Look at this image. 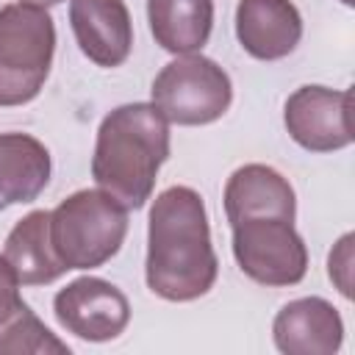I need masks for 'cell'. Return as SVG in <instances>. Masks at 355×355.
<instances>
[{
  "mask_svg": "<svg viewBox=\"0 0 355 355\" xmlns=\"http://www.w3.org/2000/svg\"><path fill=\"white\" fill-rule=\"evenodd\" d=\"M53 313L58 324L83 341H111L130 322L128 297L103 277H78L67 283L55 300Z\"/></svg>",
  "mask_w": 355,
  "mask_h": 355,
  "instance_id": "ba28073f",
  "label": "cell"
},
{
  "mask_svg": "<svg viewBox=\"0 0 355 355\" xmlns=\"http://www.w3.org/2000/svg\"><path fill=\"white\" fill-rule=\"evenodd\" d=\"M352 239H355L352 233H344L327 258L330 280L338 286L344 297H352Z\"/></svg>",
  "mask_w": 355,
  "mask_h": 355,
  "instance_id": "e0dca14e",
  "label": "cell"
},
{
  "mask_svg": "<svg viewBox=\"0 0 355 355\" xmlns=\"http://www.w3.org/2000/svg\"><path fill=\"white\" fill-rule=\"evenodd\" d=\"M50 153L28 133H0V211L33 202L50 180Z\"/></svg>",
  "mask_w": 355,
  "mask_h": 355,
  "instance_id": "4fadbf2b",
  "label": "cell"
},
{
  "mask_svg": "<svg viewBox=\"0 0 355 355\" xmlns=\"http://www.w3.org/2000/svg\"><path fill=\"white\" fill-rule=\"evenodd\" d=\"M169 158V122L153 103H128L108 111L97 128L92 178L122 208L139 211L158 169Z\"/></svg>",
  "mask_w": 355,
  "mask_h": 355,
  "instance_id": "7a4b0ae2",
  "label": "cell"
},
{
  "mask_svg": "<svg viewBox=\"0 0 355 355\" xmlns=\"http://www.w3.org/2000/svg\"><path fill=\"white\" fill-rule=\"evenodd\" d=\"M147 19L155 44L166 53H197L214 28V0H147Z\"/></svg>",
  "mask_w": 355,
  "mask_h": 355,
  "instance_id": "9a60e30c",
  "label": "cell"
},
{
  "mask_svg": "<svg viewBox=\"0 0 355 355\" xmlns=\"http://www.w3.org/2000/svg\"><path fill=\"white\" fill-rule=\"evenodd\" d=\"M225 216L227 222L252 216H297V197L291 183L266 164H244L225 183Z\"/></svg>",
  "mask_w": 355,
  "mask_h": 355,
  "instance_id": "7c38bea8",
  "label": "cell"
},
{
  "mask_svg": "<svg viewBox=\"0 0 355 355\" xmlns=\"http://www.w3.org/2000/svg\"><path fill=\"white\" fill-rule=\"evenodd\" d=\"M233 227V258L261 286H297L308 272V247L291 219L252 216Z\"/></svg>",
  "mask_w": 355,
  "mask_h": 355,
  "instance_id": "8992f818",
  "label": "cell"
},
{
  "mask_svg": "<svg viewBox=\"0 0 355 355\" xmlns=\"http://www.w3.org/2000/svg\"><path fill=\"white\" fill-rule=\"evenodd\" d=\"M22 297H19V280L11 269V263L6 261V255H0V324L17 313L22 308Z\"/></svg>",
  "mask_w": 355,
  "mask_h": 355,
  "instance_id": "ac0fdd59",
  "label": "cell"
},
{
  "mask_svg": "<svg viewBox=\"0 0 355 355\" xmlns=\"http://www.w3.org/2000/svg\"><path fill=\"white\" fill-rule=\"evenodd\" d=\"M352 94L347 89L300 86L288 94L283 122L288 136L311 153H333L352 144Z\"/></svg>",
  "mask_w": 355,
  "mask_h": 355,
  "instance_id": "52a82bcc",
  "label": "cell"
},
{
  "mask_svg": "<svg viewBox=\"0 0 355 355\" xmlns=\"http://www.w3.org/2000/svg\"><path fill=\"white\" fill-rule=\"evenodd\" d=\"M69 355V347L58 341L39 316L22 305L0 324V355Z\"/></svg>",
  "mask_w": 355,
  "mask_h": 355,
  "instance_id": "2e32d148",
  "label": "cell"
},
{
  "mask_svg": "<svg viewBox=\"0 0 355 355\" xmlns=\"http://www.w3.org/2000/svg\"><path fill=\"white\" fill-rule=\"evenodd\" d=\"M144 275L150 291L169 302H191L214 288L219 261L200 191L169 186L153 200Z\"/></svg>",
  "mask_w": 355,
  "mask_h": 355,
  "instance_id": "6da1fadb",
  "label": "cell"
},
{
  "mask_svg": "<svg viewBox=\"0 0 355 355\" xmlns=\"http://www.w3.org/2000/svg\"><path fill=\"white\" fill-rule=\"evenodd\" d=\"M236 36L252 58L277 61L300 44L302 17L291 0H239Z\"/></svg>",
  "mask_w": 355,
  "mask_h": 355,
  "instance_id": "8fae6325",
  "label": "cell"
},
{
  "mask_svg": "<svg viewBox=\"0 0 355 355\" xmlns=\"http://www.w3.org/2000/svg\"><path fill=\"white\" fill-rule=\"evenodd\" d=\"M69 25L92 64L111 69L128 61L133 22L125 0H69Z\"/></svg>",
  "mask_w": 355,
  "mask_h": 355,
  "instance_id": "9c48e42d",
  "label": "cell"
},
{
  "mask_svg": "<svg viewBox=\"0 0 355 355\" xmlns=\"http://www.w3.org/2000/svg\"><path fill=\"white\" fill-rule=\"evenodd\" d=\"M55 25L47 8L8 3L0 8V105L31 103L53 67Z\"/></svg>",
  "mask_w": 355,
  "mask_h": 355,
  "instance_id": "277c9868",
  "label": "cell"
},
{
  "mask_svg": "<svg viewBox=\"0 0 355 355\" xmlns=\"http://www.w3.org/2000/svg\"><path fill=\"white\" fill-rule=\"evenodd\" d=\"M272 338L286 355H333L344 341V322L333 302L322 297H302L277 311Z\"/></svg>",
  "mask_w": 355,
  "mask_h": 355,
  "instance_id": "30bf717a",
  "label": "cell"
},
{
  "mask_svg": "<svg viewBox=\"0 0 355 355\" xmlns=\"http://www.w3.org/2000/svg\"><path fill=\"white\" fill-rule=\"evenodd\" d=\"M19 3H33V6H42V8H50V6H58L64 0H19Z\"/></svg>",
  "mask_w": 355,
  "mask_h": 355,
  "instance_id": "d6986e66",
  "label": "cell"
},
{
  "mask_svg": "<svg viewBox=\"0 0 355 355\" xmlns=\"http://www.w3.org/2000/svg\"><path fill=\"white\" fill-rule=\"evenodd\" d=\"M153 105L175 125H211L233 103L230 75L211 58L186 53L153 80Z\"/></svg>",
  "mask_w": 355,
  "mask_h": 355,
  "instance_id": "5b68a950",
  "label": "cell"
},
{
  "mask_svg": "<svg viewBox=\"0 0 355 355\" xmlns=\"http://www.w3.org/2000/svg\"><path fill=\"white\" fill-rule=\"evenodd\" d=\"M3 255L22 286H47L67 272L50 244V211H31L22 216L11 227Z\"/></svg>",
  "mask_w": 355,
  "mask_h": 355,
  "instance_id": "5bb4252c",
  "label": "cell"
},
{
  "mask_svg": "<svg viewBox=\"0 0 355 355\" xmlns=\"http://www.w3.org/2000/svg\"><path fill=\"white\" fill-rule=\"evenodd\" d=\"M128 233V208L103 189H80L50 211V244L69 269H97L111 261Z\"/></svg>",
  "mask_w": 355,
  "mask_h": 355,
  "instance_id": "3957f363",
  "label": "cell"
}]
</instances>
